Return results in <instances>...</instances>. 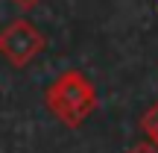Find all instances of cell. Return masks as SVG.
<instances>
[{
    "instance_id": "5b68a950",
    "label": "cell",
    "mask_w": 158,
    "mask_h": 153,
    "mask_svg": "<svg viewBox=\"0 0 158 153\" xmlns=\"http://www.w3.org/2000/svg\"><path fill=\"white\" fill-rule=\"evenodd\" d=\"M12 3H15V6H18V9H21V12H32L35 6L41 3V0H12Z\"/></svg>"
},
{
    "instance_id": "7a4b0ae2",
    "label": "cell",
    "mask_w": 158,
    "mask_h": 153,
    "mask_svg": "<svg viewBox=\"0 0 158 153\" xmlns=\"http://www.w3.org/2000/svg\"><path fill=\"white\" fill-rule=\"evenodd\" d=\"M44 44H47L44 33H41L32 21H27V18L12 21L9 27L0 33V53H3V56L9 59V65H15V68H27V65L44 50Z\"/></svg>"
},
{
    "instance_id": "277c9868",
    "label": "cell",
    "mask_w": 158,
    "mask_h": 153,
    "mask_svg": "<svg viewBox=\"0 0 158 153\" xmlns=\"http://www.w3.org/2000/svg\"><path fill=\"white\" fill-rule=\"evenodd\" d=\"M126 153H158V147H155V144L147 138V142H138V144H132V147L126 150Z\"/></svg>"
},
{
    "instance_id": "3957f363",
    "label": "cell",
    "mask_w": 158,
    "mask_h": 153,
    "mask_svg": "<svg viewBox=\"0 0 158 153\" xmlns=\"http://www.w3.org/2000/svg\"><path fill=\"white\" fill-rule=\"evenodd\" d=\"M141 130L147 133V138L158 147V100H155L152 106H149L147 112L141 115Z\"/></svg>"
},
{
    "instance_id": "6da1fadb",
    "label": "cell",
    "mask_w": 158,
    "mask_h": 153,
    "mask_svg": "<svg viewBox=\"0 0 158 153\" xmlns=\"http://www.w3.org/2000/svg\"><path fill=\"white\" fill-rule=\"evenodd\" d=\"M44 103L64 127H82V121L97 109V88L82 71L70 68L47 85Z\"/></svg>"
}]
</instances>
